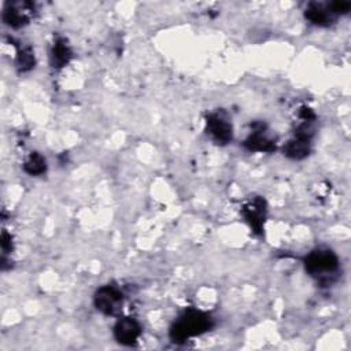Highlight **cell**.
I'll return each instance as SVG.
<instances>
[{
	"mask_svg": "<svg viewBox=\"0 0 351 351\" xmlns=\"http://www.w3.org/2000/svg\"><path fill=\"white\" fill-rule=\"evenodd\" d=\"M306 271L319 284H330L339 273V258L328 247H318L308 252L303 261Z\"/></svg>",
	"mask_w": 351,
	"mask_h": 351,
	"instance_id": "1",
	"label": "cell"
},
{
	"mask_svg": "<svg viewBox=\"0 0 351 351\" xmlns=\"http://www.w3.org/2000/svg\"><path fill=\"white\" fill-rule=\"evenodd\" d=\"M213 325L214 321L207 313L199 310H188L182 313L171 325L169 336L174 343H184L189 337L199 336L210 330Z\"/></svg>",
	"mask_w": 351,
	"mask_h": 351,
	"instance_id": "2",
	"label": "cell"
},
{
	"mask_svg": "<svg viewBox=\"0 0 351 351\" xmlns=\"http://www.w3.org/2000/svg\"><path fill=\"white\" fill-rule=\"evenodd\" d=\"M95 307L106 315H117L123 306V295L114 285H104L99 288L93 296Z\"/></svg>",
	"mask_w": 351,
	"mask_h": 351,
	"instance_id": "3",
	"label": "cell"
},
{
	"mask_svg": "<svg viewBox=\"0 0 351 351\" xmlns=\"http://www.w3.org/2000/svg\"><path fill=\"white\" fill-rule=\"evenodd\" d=\"M206 129L211 138L221 145L228 144L233 137L232 122L223 111L208 114L206 118Z\"/></svg>",
	"mask_w": 351,
	"mask_h": 351,
	"instance_id": "4",
	"label": "cell"
},
{
	"mask_svg": "<svg viewBox=\"0 0 351 351\" xmlns=\"http://www.w3.org/2000/svg\"><path fill=\"white\" fill-rule=\"evenodd\" d=\"M244 219L256 234H262L266 218V202L263 197H252L241 208Z\"/></svg>",
	"mask_w": 351,
	"mask_h": 351,
	"instance_id": "5",
	"label": "cell"
},
{
	"mask_svg": "<svg viewBox=\"0 0 351 351\" xmlns=\"http://www.w3.org/2000/svg\"><path fill=\"white\" fill-rule=\"evenodd\" d=\"M141 335L140 324L132 317H123L114 326V337L119 344L133 346Z\"/></svg>",
	"mask_w": 351,
	"mask_h": 351,
	"instance_id": "6",
	"label": "cell"
},
{
	"mask_svg": "<svg viewBox=\"0 0 351 351\" xmlns=\"http://www.w3.org/2000/svg\"><path fill=\"white\" fill-rule=\"evenodd\" d=\"M29 11H33L30 3H7L3 10V22L14 29L25 26L29 22Z\"/></svg>",
	"mask_w": 351,
	"mask_h": 351,
	"instance_id": "7",
	"label": "cell"
},
{
	"mask_svg": "<svg viewBox=\"0 0 351 351\" xmlns=\"http://www.w3.org/2000/svg\"><path fill=\"white\" fill-rule=\"evenodd\" d=\"M244 147L255 152H273L276 149L274 141L265 134V123L262 122H255L252 125V132L245 138Z\"/></svg>",
	"mask_w": 351,
	"mask_h": 351,
	"instance_id": "8",
	"label": "cell"
},
{
	"mask_svg": "<svg viewBox=\"0 0 351 351\" xmlns=\"http://www.w3.org/2000/svg\"><path fill=\"white\" fill-rule=\"evenodd\" d=\"M311 151V140L300 138L293 136L291 140L285 143L282 147V152L287 158L293 159V160H300L304 159Z\"/></svg>",
	"mask_w": 351,
	"mask_h": 351,
	"instance_id": "9",
	"label": "cell"
},
{
	"mask_svg": "<svg viewBox=\"0 0 351 351\" xmlns=\"http://www.w3.org/2000/svg\"><path fill=\"white\" fill-rule=\"evenodd\" d=\"M71 58H73V51H71L70 45L67 44V41L62 37L56 38L52 44L51 55H49L52 67H56V69L64 67L70 62Z\"/></svg>",
	"mask_w": 351,
	"mask_h": 351,
	"instance_id": "10",
	"label": "cell"
},
{
	"mask_svg": "<svg viewBox=\"0 0 351 351\" xmlns=\"http://www.w3.org/2000/svg\"><path fill=\"white\" fill-rule=\"evenodd\" d=\"M304 16L317 26H329L333 22V15L328 7L319 3H310L304 10Z\"/></svg>",
	"mask_w": 351,
	"mask_h": 351,
	"instance_id": "11",
	"label": "cell"
},
{
	"mask_svg": "<svg viewBox=\"0 0 351 351\" xmlns=\"http://www.w3.org/2000/svg\"><path fill=\"white\" fill-rule=\"evenodd\" d=\"M23 170L29 176H41L47 170V162L38 152H32L23 165Z\"/></svg>",
	"mask_w": 351,
	"mask_h": 351,
	"instance_id": "12",
	"label": "cell"
},
{
	"mask_svg": "<svg viewBox=\"0 0 351 351\" xmlns=\"http://www.w3.org/2000/svg\"><path fill=\"white\" fill-rule=\"evenodd\" d=\"M34 53L30 48H21L18 49L16 55V66L21 71H29L34 67Z\"/></svg>",
	"mask_w": 351,
	"mask_h": 351,
	"instance_id": "13",
	"label": "cell"
},
{
	"mask_svg": "<svg viewBox=\"0 0 351 351\" xmlns=\"http://www.w3.org/2000/svg\"><path fill=\"white\" fill-rule=\"evenodd\" d=\"M326 7L332 15L347 14L351 10V3L346 1V0H337V1H332V3L326 4Z\"/></svg>",
	"mask_w": 351,
	"mask_h": 351,
	"instance_id": "14",
	"label": "cell"
},
{
	"mask_svg": "<svg viewBox=\"0 0 351 351\" xmlns=\"http://www.w3.org/2000/svg\"><path fill=\"white\" fill-rule=\"evenodd\" d=\"M1 248L4 254H8L12 251V237L5 230L1 233Z\"/></svg>",
	"mask_w": 351,
	"mask_h": 351,
	"instance_id": "15",
	"label": "cell"
}]
</instances>
